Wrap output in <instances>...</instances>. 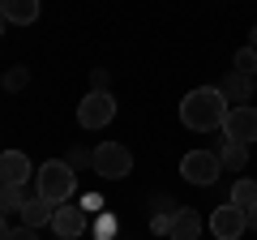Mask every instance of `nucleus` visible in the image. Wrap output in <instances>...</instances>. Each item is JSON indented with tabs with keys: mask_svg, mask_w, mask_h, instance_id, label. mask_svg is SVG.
Instances as JSON below:
<instances>
[{
	"mask_svg": "<svg viewBox=\"0 0 257 240\" xmlns=\"http://www.w3.org/2000/svg\"><path fill=\"white\" fill-rule=\"evenodd\" d=\"M231 103L219 94V86H197L180 99V125L193 133H214L223 129V120H227Z\"/></svg>",
	"mask_w": 257,
	"mask_h": 240,
	"instance_id": "obj_1",
	"label": "nucleus"
},
{
	"mask_svg": "<svg viewBox=\"0 0 257 240\" xmlns=\"http://www.w3.org/2000/svg\"><path fill=\"white\" fill-rule=\"evenodd\" d=\"M35 193L43 197V202H52V206H64L77 193V172L64 163V159H47L35 172Z\"/></svg>",
	"mask_w": 257,
	"mask_h": 240,
	"instance_id": "obj_2",
	"label": "nucleus"
},
{
	"mask_svg": "<svg viewBox=\"0 0 257 240\" xmlns=\"http://www.w3.org/2000/svg\"><path fill=\"white\" fill-rule=\"evenodd\" d=\"M128 172H133V150L128 146H120V142L94 146V176H103V180H124Z\"/></svg>",
	"mask_w": 257,
	"mask_h": 240,
	"instance_id": "obj_3",
	"label": "nucleus"
},
{
	"mask_svg": "<svg viewBox=\"0 0 257 240\" xmlns=\"http://www.w3.org/2000/svg\"><path fill=\"white\" fill-rule=\"evenodd\" d=\"M180 176L189 180V185H214L223 176V163H219V150H189V155L180 159Z\"/></svg>",
	"mask_w": 257,
	"mask_h": 240,
	"instance_id": "obj_4",
	"label": "nucleus"
},
{
	"mask_svg": "<svg viewBox=\"0 0 257 240\" xmlns=\"http://www.w3.org/2000/svg\"><path fill=\"white\" fill-rule=\"evenodd\" d=\"M111 116H116L111 90H90L77 103V125H82V129H103V125H111Z\"/></svg>",
	"mask_w": 257,
	"mask_h": 240,
	"instance_id": "obj_5",
	"label": "nucleus"
},
{
	"mask_svg": "<svg viewBox=\"0 0 257 240\" xmlns=\"http://www.w3.org/2000/svg\"><path fill=\"white\" fill-rule=\"evenodd\" d=\"M206 227L214 231V240H240L248 231V214L227 202V206H214V214L206 219Z\"/></svg>",
	"mask_w": 257,
	"mask_h": 240,
	"instance_id": "obj_6",
	"label": "nucleus"
},
{
	"mask_svg": "<svg viewBox=\"0 0 257 240\" xmlns=\"http://www.w3.org/2000/svg\"><path fill=\"white\" fill-rule=\"evenodd\" d=\"M223 142H240V146L257 142V107L253 103L227 111V120H223Z\"/></svg>",
	"mask_w": 257,
	"mask_h": 240,
	"instance_id": "obj_7",
	"label": "nucleus"
},
{
	"mask_svg": "<svg viewBox=\"0 0 257 240\" xmlns=\"http://www.w3.org/2000/svg\"><path fill=\"white\" fill-rule=\"evenodd\" d=\"M86 210L82 206H56V219H52V231L60 240H77V236H86Z\"/></svg>",
	"mask_w": 257,
	"mask_h": 240,
	"instance_id": "obj_8",
	"label": "nucleus"
},
{
	"mask_svg": "<svg viewBox=\"0 0 257 240\" xmlns=\"http://www.w3.org/2000/svg\"><path fill=\"white\" fill-rule=\"evenodd\" d=\"M206 231V219L197 210H189V206H180V210L172 214V231H167V240H202Z\"/></svg>",
	"mask_w": 257,
	"mask_h": 240,
	"instance_id": "obj_9",
	"label": "nucleus"
},
{
	"mask_svg": "<svg viewBox=\"0 0 257 240\" xmlns=\"http://www.w3.org/2000/svg\"><path fill=\"white\" fill-rule=\"evenodd\" d=\"M30 172H35V167H30V159L22 155V150H5V155H0V185H26Z\"/></svg>",
	"mask_w": 257,
	"mask_h": 240,
	"instance_id": "obj_10",
	"label": "nucleus"
},
{
	"mask_svg": "<svg viewBox=\"0 0 257 240\" xmlns=\"http://www.w3.org/2000/svg\"><path fill=\"white\" fill-rule=\"evenodd\" d=\"M18 214H22V227H35V231H39V227H52L56 206H52V202H43V197L35 193V197H26V202H22V210H18Z\"/></svg>",
	"mask_w": 257,
	"mask_h": 240,
	"instance_id": "obj_11",
	"label": "nucleus"
},
{
	"mask_svg": "<svg viewBox=\"0 0 257 240\" xmlns=\"http://www.w3.org/2000/svg\"><path fill=\"white\" fill-rule=\"evenodd\" d=\"M253 90H257V82H253V77H244V73H236V69H231V73L219 82V94L231 103V107H244Z\"/></svg>",
	"mask_w": 257,
	"mask_h": 240,
	"instance_id": "obj_12",
	"label": "nucleus"
},
{
	"mask_svg": "<svg viewBox=\"0 0 257 240\" xmlns=\"http://www.w3.org/2000/svg\"><path fill=\"white\" fill-rule=\"evenodd\" d=\"M0 18L9 26H30L39 22V0H0Z\"/></svg>",
	"mask_w": 257,
	"mask_h": 240,
	"instance_id": "obj_13",
	"label": "nucleus"
},
{
	"mask_svg": "<svg viewBox=\"0 0 257 240\" xmlns=\"http://www.w3.org/2000/svg\"><path fill=\"white\" fill-rule=\"evenodd\" d=\"M219 163H223V172H244V167H248V146H240V142H223V146H219Z\"/></svg>",
	"mask_w": 257,
	"mask_h": 240,
	"instance_id": "obj_14",
	"label": "nucleus"
},
{
	"mask_svg": "<svg viewBox=\"0 0 257 240\" xmlns=\"http://www.w3.org/2000/svg\"><path fill=\"white\" fill-rule=\"evenodd\" d=\"M231 206H240V210L257 206V180L253 176H240L236 185H231Z\"/></svg>",
	"mask_w": 257,
	"mask_h": 240,
	"instance_id": "obj_15",
	"label": "nucleus"
},
{
	"mask_svg": "<svg viewBox=\"0 0 257 240\" xmlns=\"http://www.w3.org/2000/svg\"><path fill=\"white\" fill-rule=\"evenodd\" d=\"M22 202H26V185H0V214L22 210Z\"/></svg>",
	"mask_w": 257,
	"mask_h": 240,
	"instance_id": "obj_16",
	"label": "nucleus"
},
{
	"mask_svg": "<svg viewBox=\"0 0 257 240\" xmlns=\"http://www.w3.org/2000/svg\"><path fill=\"white\" fill-rule=\"evenodd\" d=\"M231 65H236V73L253 77V73H257V47H240V52H236V60H231Z\"/></svg>",
	"mask_w": 257,
	"mask_h": 240,
	"instance_id": "obj_17",
	"label": "nucleus"
},
{
	"mask_svg": "<svg viewBox=\"0 0 257 240\" xmlns=\"http://www.w3.org/2000/svg\"><path fill=\"white\" fill-rule=\"evenodd\" d=\"M64 163L73 167V172H82V167H90V172H94V150H82V146H73L69 155H64Z\"/></svg>",
	"mask_w": 257,
	"mask_h": 240,
	"instance_id": "obj_18",
	"label": "nucleus"
},
{
	"mask_svg": "<svg viewBox=\"0 0 257 240\" xmlns=\"http://www.w3.org/2000/svg\"><path fill=\"white\" fill-rule=\"evenodd\" d=\"M0 82H5V90H26V86H30V73L18 65V69H9V73L0 77Z\"/></svg>",
	"mask_w": 257,
	"mask_h": 240,
	"instance_id": "obj_19",
	"label": "nucleus"
},
{
	"mask_svg": "<svg viewBox=\"0 0 257 240\" xmlns=\"http://www.w3.org/2000/svg\"><path fill=\"white\" fill-rule=\"evenodd\" d=\"M94 236H99V240H111V236H116V214H99V223H94Z\"/></svg>",
	"mask_w": 257,
	"mask_h": 240,
	"instance_id": "obj_20",
	"label": "nucleus"
},
{
	"mask_svg": "<svg viewBox=\"0 0 257 240\" xmlns=\"http://www.w3.org/2000/svg\"><path fill=\"white\" fill-rule=\"evenodd\" d=\"M107 82H111L107 69H94V73H90V86H94V90H107Z\"/></svg>",
	"mask_w": 257,
	"mask_h": 240,
	"instance_id": "obj_21",
	"label": "nucleus"
},
{
	"mask_svg": "<svg viewBox=\"0 0 257 240\" xmlns=\"http://www.w3.org/2000/svg\"><path fill=\"white\" fill-rule=\"evenodd\" d=\"M9 240H39V236H35V227H13Z\"/></svg>",
	"mask_w": 257,
	"mask_h": 240,
	"instance_id": "obj_22",
	"label": "nucleus"
},
{
	"mask_svg": "<svg viewBox=\"0 0 257 240\" xmlns=\"http://www.w3.org/2000/svg\"><path fill=\"white\" fill-rule=\"evenodd\" d=\"M244 214H248V227H253V231H257V206H248V210H244Z\"/></svg>",
	"mask_w": 257,
	"mask_h": 240,
	"instance_id": "obj_23",
	"label": "nucleus"
},
{
	"mask_svg": "<svg viewBox=\"0 0 257 240\" xmlns=\"http://www.w3.org/2000/svg\"><path fill=\"white\" fill-rule=\"evenodd\" d=\"M9 231H13V227L5 223V214H0V240H9Z\"/></svg>",
	"mask_w": 257,
	"mask_h": 240,
	"instance_id": "obj_24",
	"label": "nucleus"
},
{
	"mask_svg": "<svg viewBox=\"0 0 257 240\" xmlns=\"http://www.w3.org/2000/svg\"><path fill=\"white\" fill-rule=\"evenodd\" d=\"M248 47H257V26H253V30H248Z\"/></svg>",
	"mask_w": 257,
	"mask_h": 240,
	"instance_id": "obj_25",
	"label": "nucleus"
},
{
	"mask_svg": "<svg viewBox=\"0 0 257 240\" xmlns=\"http://www.w3.org/2000/svg\"><path fill=\"white\" fill-rule=\"evenodd\" d=\"M5 26H9V22H5V18H0V35H5Z\"/></svg>",
	"mask_w": 257,
	"mask_h": 240,
	"instance_id": "obj_26",
	"label": "nucleus"
}]
</instances>
